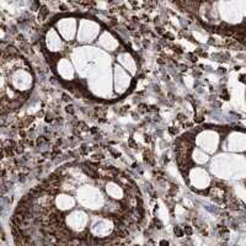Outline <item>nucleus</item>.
Instances as JSON below:
<instances>
[{"instance_id":"obj_6","label":"nucleus","mask_w":246,"mask_h":246,"mask_svg":"<svg viewBox=\"0 0 246 246\" xmlns=\"http://www.w3.org/2000/svg\"><path fill=\"white\" fill-rule=\"evenodd\" d=\"M166 245H167L166 241H161V246H166Z\"/></svg>"},{"instance_id":"obj_5","label":"nucleus","mask_w":246,"mask_h":246,"mask_svg":"<svg viewBox=\"0 0 246 246\" xmlns=\"http://www.w3.org/2000/svg\"><path fill=\"white\" fill-rule=\"evenodd\" d=\"M175 233H176V235H178V236H181V235H182V231L180 230V229H177V228L175 229Z\"/></svg>"},{"instance_id":"obj_2","label":"nucleus","mask_w":246,"mask_h":246,"mask_svg":"<svg viewBox=\"0 0 246 246\" xmlns=\"http://www.w3.org/2000/svg\"><path fill=\"white\" fill-rule=\"evenodd\" d=\"M40 51L59 85L78 99L113 105L136 90L143 59L99 11L66 9L40 30Z\"/></svg>"},{"instance_id":"obj_3","label":"nucleus","mask_w":246,"mask_h":246,"mask_svg":"<svg viewBox=\"0 0 246 246\" xmlns=\"http://www.w3.org/2000/svg\"><path fill=\"white\" fill-rule=\"evenodd\" d=\"M174 156L193 193L231 209L246 207V129L198 124L175 138Z\"/></svg>"},{"instance_id":"obj_1","label":"nucleus","mask_w":246,"mask_h":246,"mask_svg":"<svg viewBox=\"0 0 246 246\" xmlns=\"http://www.w3.org/2000/svg\"><path fill=\"white\" fill-rule=\"evenodd\" d=\"M145 215L142 189L126 170L71 160L22 196L10 225L15 246H127Z\"/></svg>"},{"instance_id":"obj_4","label":"nucleus","mask_w":246,"mask_h":246,"mask_svg":"<svg viewBox=\"0 0 246 246\" xmlns=\"http://www.w3.org/2000/svg\"><path fill=\"white\" fill-rule=\"evenodd\" d=\"M0 82L3 116L21 108L35 89L36 75L31 63L11 44L1 51Z\"/></svg>"}]
</instances>
